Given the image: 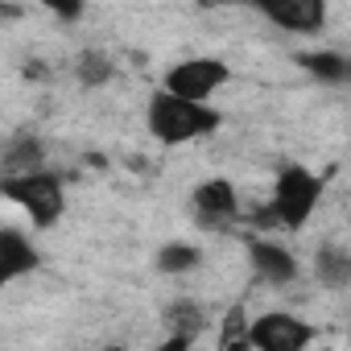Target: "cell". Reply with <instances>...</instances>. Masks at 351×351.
<instances>
[{
  "label": "cell",
  "mask_w": 351,
  "mask_h": 351,
  "mask_svg": "<svg viewBox=\"0 0 351 351\" xmlns=\"http://www.w3.org/2000/svg\"><path fill=\"white\" fill-rule=\"evenodd\" d=\"M38 5H42L46 13H54L58 21H79V17H83V5H87V0H38Z\"/></svg>",
  "instance_id": "2e32d148"
},
{
  "label": "cell",
  "mask_w": 351,
  "mask_h": 351,
  "mask_svg": "<svg viewBox=\"0 0 351 351\" xmlns=\"http://www.w3.org/2000/svg\"><path fill=\"white\" fill-rule=\"evenodd\" d=\"M310 75H318L322 83H343L347 75H351V66H347V58L343 54H335V50H318V54H302L298 58Z\"/></svg>",
  "instance_id": "9a60e30c"
},
{
  "label": "cell",
  "mask_w": 351,
  "mask_h": 351,
  "mask_svg": "<svg viewBox=\"0 0 351 351\" xmlns=\"http://www.w3.org/2000/svg\"><path fill=\"white\" fill-rule=\"evenodd\" d=\"M252 9L285 34H318L326 25V0H252Z\"/></svg>",
  "instance_id": "8992f818"
},
{
  "label": "cell",
  "mask_w": 351,
  "mask_h": 351,
  "mask_svg": "<svg viewBox=\"0 0 351 351\" xmlns=\"http://www.w3.org/2000/svg\"><path fill=\"white\" fill-rule=\"evenodd\" d=\"M191 207H195L199 223L219 228V223H232L240 215V191L232 178H203L191 195Z\"/></svg>",
  "instance_id": "ba28073f"
},
{
  "label": "cell",
  "mask_w": 351,
  "mask_h": 351,
  "mask_svg": "<svg viewBox=\"0 0 351 351\" xmlns=\"http://www.w3.org/2000/svg\"><path fill=\"white\" fill-rule=\"evenodd\" d=\"M314 326L289 310H269V314H256L244 330V343L248 347H261V351H306L314 343Z\"/></svg>",
  "instance_id": "5b68a950"
},
{
  "label": "cell",
  "mask_w": 351,
  "mask_h": 351,
  "mask_svg": "<svg viewBox=\"0 0 351 351\" xmlns=\"http://www.w3.org/2000/svg\"><path fill=\"white\" fill-rule=\"evenodd\" d=\"M112 75H116V66H112V58H108L104 50H83L79 62H75V79H79L83 87H104Z\"/></svg>",
  "instance_id": "5bb4252c"
},
{
  "label": "cell",
  "mask_w": 351,
  "mask_h": 351,
  "mask_svg": "<svg viewBox=\"0 0 351 351\" xmlns=\"http://www.w3.org/2000/svg\"><path fill=\"white\" fill-rule=\"evenodd\" d=\"M228 79H232V66H228L223 58H207V54H199V58H182V62H173V66L165 71L161 87H165V91H173V95H182V99L211 104V99L228 87Z\"/></svg>",
  "instance_id": "277c9868"
},
{
  "label": "cell",
  "mask_w": 351,
  "mask_h": 351,
  "mask_svg": "<svg viewBox=\"0 0 351 351\" xmlns=\"http://www.w3.org/2000/svg\"><path fill=\"white\" fill-rule=\"evenodd\" d=\"M314 277L326 289H343L351 281V252L343 244H322L318 256H314Z\"/></svg>",
  "instance_id": "7c38bea8"
},
{
  "label": "cell",
  "mask_w": 351,
  "mask_h": 351,
  "mask_svg": "<svg viewBox=\"0 0 351 351\" xmlns=\"http://www.w3.org/2000/svg\"><path fill=\"white\" fill-rule=\"evenodd\" d=\"M165 326L173 330V347H182V343H195L199 330H203V310L195 298H178V302H169L165 306Z\"/></svg>",
  "instance_id": "30bf717a"
},
{
  "label": "cell",
  "mask_w": 351,
  "mask_h": 351,
  "mask_svg": "<svg viewBox=\"0 0 351 351\" xmlns=\"http://www.w3.org/2000/svg\"><path fill=\"white\" fill-rule=\"evenodd\" d=\"M46 165V145L38 136H17L5 153V173H21V169H42Z\"/></svg>",
  "instance_id": "4fadbf2b"
},
{
  "label": "cell",
  "mask_w": 351,
  "mask_h": 351,
  "mask_svg": "<svg viewBox=\"0 0 351 351\" xmlns=\"http://www.w3.org/2000/svg\"><path fill=\"white\" fill-rule=\"evenodd\" d=\"M219 124H223L219 108L199 104V99H182L165 87L153 91L149 104H145V128L161 145H195V141L211 136Z\"/></svg>",
  "instance_id": "6da1fadb"
},
{
  "label": "cell",
  "mask_w": 351,
  "mask_h": 351,
  "mask_svg": "<svg viewBox=\"0 0 351 351\" xmlns=\"http://www.w3.org/2000/svg\"><path fill=\"white\" fill-rule=\"evenodd\" d=\"M0 195H5L13 207H21L38 232L54 228L66 215V186L46 165L42 169H21V173H5V178H0Z\"/></svg>",
  "instance_id": "7a4b0ae2"
},
{
  "label": "cell",
  "mask_w": 351,
  "mask_h": 351,
  "mask_svg": "<svg viewBox=\"0 0 351 351\" xmlns=\"http://www.w3.org/2000/svg\"><path fill=\"white\" fill-rule=\"evenodd\" d=\"M42 269V248L21 228H0V289H9L21 277H34Z\"/></svg>",
  "instance_id": "52a82bcc"
},
{
  "label": "cell",
  "mask_w": 351,
  "mask_h": 351,
  "mask_svg": "<svg viewBox=\"0 0 351 351\" xmlns=\"http://www.w3.org/2000/svg\"><path fill=\"white\" fill-rule=\"evenodd\" d=\"M203 265V248L195 240H169L157 248V273L165 277H186Z\"/></svg>",
  "instance_id": "8fae6325"
},
{
  "label": "cell",
  "mask_w": 351,
  "mask_h": 351,
  "mask_svg": "<svg viewBox=\"0 0 351 351\" xmlns=\"http://www.w3.org/2000/svg\"><path fill=\"white\" fill-rule=\"evenodd\" d=\"M318 203H322V178L314 169H306V165H285L281 173H277V182H273V199H269V207H265V223H273V228H285V232H302L310 219H314V211H318Z\"/></svg>",
  "instance_id": "3957f363"
},
{
  "label": "cell",
  "mask_w": 351,
  "mask_h": 351,
  "mask_svg": "<svg viewBox=\"0 0 351 351\" xmlns=\"http://www.w3.org/2000/svg\"><path fill=\"white\" fill-rule=\"evenodd\" d=\"M248 261H252L256 277L269 281V285H293L298 273H302L298 256L285 244H277V240H252L248 244Z\"/></svg>",
  "instance_id": "9c48e42d"
}]
</instances>
